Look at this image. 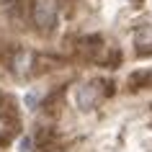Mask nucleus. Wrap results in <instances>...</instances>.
<instances>
[{
	"label": "nucleus",
	"mask_w": 152,
	"mask_h": 152,
	"mask_svg": "<svg viewBox=\"0 0 152 152\" xmlns=\"http://www.w3.org/2000/svg\"><path fill=\"white\" fill-rule=\"evenodd\" d=\"M31 18H34V23L39 26V31L49 34V31H54V26H57V8L49 0H34Z\"/></svg>",
	"instance_id": "nucleus-2"
},
{
	"label": "nucleus",
	"mask_w": 152,
	"mask_h": 152,
	"mask_svg": "<svg viewBox=\"0 0 152 152\" xmlns=\"http://www.w3.org/2000/svg\"><path fill=\"white\" fill-rule=\"evenodd\" d=\"M21 152H31V139H28V137L21 139Z\"/></svg>",
	"instance_id": "nucleus-7"
},
{
	"label": "nucleus",
	"mask_w": 152,
	"mask_h": 152,
	"mask_svg": "<svg viewBox=\"0 0 152 152\" xmlns=\"http://www.w3.org/2000/svg\"><path fill=\"white\" fill-rule=\"evenodd\" d=\"M13 52H16L13 47H8V44H0V62H5V59L10 62V57H13Z\"/></svg>",
	"instance_id": "nucleus-4"
},
{
	"label": "nucleus",
	"mask_w": 152,
	"mask_h": 152,
	"mask_svg": "<svg viewBox=\"0 0 152 152\" xmlns=\"http://www.w3.org/2000/svg\"><path fill=\"white\" fill-rule=\"evenodd\" d=\"M134 47H137L139 54H150L152 52V23L139 26L134 31Z\"/></svg>",
	"instance_id": "nucleus-3"
},
{
	"label": "nucleus",
	"mask_w": 152,
	"mask_h": 152,
	"mask_svg": "<svg viewBox=\"0 0 152 152\" xmlns=\"http://www.w3.org/2000/svg\"><path fill=\"white\" fill-rule=\"evenodd\" d=\"M10 137H13V129H8V132H0V144H8Z\"/></svg>",
	"instance_id": "nucleus-6"
},
{
	"label": "nucleus",
	"mask_w": 152,
	"mask_h": 152,
	"mask_svg": "<svg viewBox=\"0 0 152 152\" xmlns=\"http://www.w3.org/2000/svg\"><path fill=\"white\" fill-rule=\"evenodd\" d=\"M36 101H39V98H36V93H28V96H26V108H28V111H34V108H36Z\"/></svg>",
	"instance_id": "nucleus-5"
},
{
	"label": "nucleus",
	"mask_w": 152,
	"mask_h": 152,
	"mask_svg": "<svg viewBox=\"0 0 152 152\" xmlns=\"http://www.w3.org/2000/svg\"><path fill=\"white\" fill-rule=\"evenodd\" d=\"M3 101H5V93H3V90H0V103H3Z\"/></svg>",
	"instance_id": "nucleus-8"
},
{
	"label": "nucleus",
	"mask_w": 152,
	"mask_h": 152,
	"mask_svg": "<svg viewBox=\"0 0 152 152\" xmlns=\"http://www.w3.org/2000/svg\"><path fill=\"white\" fill-rule=\"evenodd\" d=\"M113 93V83L111 80H90V83H83L77 88V106L83 111L88 108H96L106 96Z\"/></svg>",
	"instance_id": "nucleus-1"
}]
</instances>
